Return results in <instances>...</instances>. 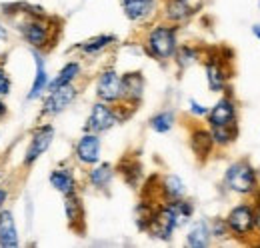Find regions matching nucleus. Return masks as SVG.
<instances>
[{"mask_svg": "<svg viewBox=\"0 0 260 248\" xmlns=\"http://www.w3.org/2000/svg\"><path fill=\"white\" fill-rule=\"evenodd\" d=\"M210 134H212V138H214V144H218V146H228L230 142L236 140L238 128H236V124H232V126H210Z\"/></svg>", "mask_w": 260, "mask_h": 248, "instance_id": "obj_21", "label": "nucleus"}, {"mask_svg": "<svg viewBox=\"0 0 260 248\" xmlns=\"http://www.w3.org/2000/svg\"><path fill=\"white\" fill-rule=\"evenodd\" d=\"M226 70L222 68L220 60H210L206 64V78H208V86L212 92H220L226 84Z\"/></svg>", "mask_w": 260, "mask_h": 248, "instance_id": "obj_17", "label": "nucleus"}, {"mask_svg": "<svg viewBox=\"0 0 260 248\" xmlns=\"http://www.w3.org/2000/svg\"><path fill=\"white\" fill-rule=\"evenodd\" d=\"M116 38L114 36H108V34H102V36H94V38H90V40H86V42H82L78 48L84 52V54H96L100 50H104L106 46H110L112 42H114Z\"/></svg>", "mask_w": 260, "mask_h": 248, "instance_id": "obj_24", "label": "nucleus"}, {"mask_svg": "<svg viewBox=\"0 0 260 248\" xmlns=\"http://www.w3.org/2000/svg\"><path fill=\"white\" fill-rule=\"evenodd\" d=\"M22 36L26 38V42L32 46V48H44L50 44V38H52V26L42 18V16H34L30 20H26L22 26H20Z\"/></svg>", "mask_w": 260, "mask_h": 248, "instance_id": "obj_4", "label": "nucleus"}, {"mask_svg": "<svg viewBox=\"0 0 260 248\" xmlns=\"http://www.w3.org/2000/svg\"><path fill=\"white\" fill-rule=\"evenodd\" d=\"M64 210L70 228L82 230V224H84V206H82V200L76 196V192H72V194L66 196Z\"/></svg>", "mask_w": 260, "mask_h": 248, "instance_id": "obj_15", "label": "nucleus"}, {"mask_svg": "<svg viewBox=\"0 0 260 248\" xmlns=\"http://www.w3.org/2000/svg\"><path fill=\"white\" fill-rule=\"evenodd\" d=\"M0 246L14 248L18 246V234H16V226H14V218L10 210H2L0 208Z\"/></svg>", "mask_w": 260, "mask_h": 248, "instance_id": "obj_14", "label": "nucleus"}, {"mask_svg": "<svg viewBox=\"0 0 260 248\" xmlns=\"http://www.w3.org/2000/svg\"><path fill=\"white\" fill-rule=\"evenodd\" d=\"M76 156L84 164H94L100 158V138L94 132H86L78 144H76Z\"/></svg>", "mask_w": 260, "mask_h": 248, "instance_id": "obj_10", "label": "nucleus"}, {"mask_svg": "<svg viewBox=\"0 0 260 248\" xmlns=\"http://www.w3.org/2000/svg\"><path fill=\"white\" fill-rule=\"evenodd\" d=\"M10 92V78L4 68H0V96H6Z\"/></svg>", "mask_w": 260, "mask_h": 248, "instance_id": "obj_29", "label": "nucleus"}, {"mask_svg": "<svg viewBox=\"0 0 260 248\" xmlns=\"http://www.w3.org/2000/svg\"><path fill=\"white\" fill-rule=\"evenodd\" d=\"M254 230L260 232V204L254 206Z\"/></svg>", "mask_w": 260, "mask_h": 248, "instance_id": "obj_31", "label": "nucleus"}, {"mask_svg": "<svg viewBox=\"0 0 260 248\" xmlns=\"http://www.w3.org/2000/svg\"><path fill=\"white\" fill-rule=\"evenodd\" d=\"M4 114H6V106H4V102L0 100V120L4 118Z\"/></svg>", "mask_w": 260, "mask_h": 248, "instance_id": "obj_33", "label": "nucleus"}, {"mask_svg": "<svg viewBox=\"0 0 260 248\" xmlns=\"http://www.w3.org/2000/svg\"><path fill=\"white\" fill-rule=\"evenodd\" d=\"M172 124H174V114L170 112V110H164V112H158L156 116H152L150 118V128L154 130V132H168L170 128H172Z\"/></svg>", "mask_w": 260, "mask_h": 248, "instance_id": "obj_26", "label": "nucleus"}, {"mask_svg": "<svg viewBox=\"0 0 260 248\" xmlns=\"http://www.w3.org/2000/svg\"><path fill=\"white\" fill-rule=\"evenodd\" d=\"M0 40H6V30L0 26Z\"/></svg>", "mask_w": 260, "mask_h": 248, "instance_id": "obj_35", "label": "nucleus"}, {"mask_svg": "<svg viewBox=\"0 0 260 248\" xmlns=\"http://www.w3.org/2000/svg\"><path fill=\"white\" fill-rule=\"evenodd\" d=\"M160 192H162V196L166 200H180V198H184L186 188H184V182L178 176L168 174L160 182Z\"/></svg>", "mask_w": 260, "mask_h": 248, "instance_id": "obj_18", "label": "nucleus"}, {"mask_svg": "<svg viewBox=\"0 0 260 248\" xmlns=\"http://www.w3.org/2000/svg\"><path fill=\"white\" fill-rule=\"evenodd\" d=\"M90 184L94 188H106L112 180V166L110 164H100L94 170H90Z\"/></svg>", "mask_w": 260, "mask_h": 248, "instance_id": "obj_25", "label": "nucleus"}, {"mask_svg": "<svg viewBox=\"0 0 260 248\" xmlns=\"http://www.w3.org/2000/svg\"><path fill=\"white\" fill-rule=\"evenodd\" d=\"M78 74H80V64L78 62H68L64 68L60 70V74L50 82V90H54L58 86H64V84H72Z\"/></svg>", "mask_w": 260, "mask_h": 248, "instance_id": "obj_22", "label": "nucleus"}, {"mask_svg": "<svg viewBox=\"0 0 260 248\" xmlns=\"http://www.w3.org/2000/svg\"><path fill=\"white\" fill-rule=\"evenodd\" d=\"M210 226L206 222H198L194 224V228L188 232V238H186V244L192 248H204L210 244Z\"/></svg>", "mask_w": 260, "mask_h": 248, "instance_id": "obj_20", "label": "nucleus"}, {"mask_svg": "<svg viewBox=\"0 0 260 248\" xmlns=\"http://www.w3.org/2000/svg\"><path fill=\"white\" fill-rule=\"evenodd\" d=\"M190 110H192L194 114H198V116H204V114H208V110H206L204 106H200L198 102H194V100L190 102Z\"/></svg>", "mask_w": 260, "mask_h": 248, "instance_id": "obj_30", "label": "nucleus"}, {"mask_svg": "<svg viewBox=\"0 0 260 248\" xmlns=\"http://www.w3.org/2000/svg\"><path fill=\"white\" fill-rule=\"evenodd\" d=\"M226 224L230 234L238 238H246L254 230V208L248 204H238L236 208L230 210L226 216Z\"/></svg>", "mask_w": 260, "mask_h": 248, "instance_id": "obj_3", "label": "nucleus"}, {"mask_svg": "<svg viewBox=\"0 0 260 248\" xmlns=\"http://www.w3.org/2000/svg\"><path fill=\"white\" fill-rule=\"evenodd\" d=\"M208 124L210 126H232L236 124V106L230 98H220L212 110H208Z\"/></svg>", "mask_w": 260, "mask_h": 248, "instance_id": "obj_9", "label": "nucleus"}, {"mask_svg": "<svg viewBox=\"0 0 260 248\" xmlns=\"http://www.w3.org/2000/svg\"><path fill=\"white\" fill-rule=\"evenodd\" d=\"M76 94H78V90L74 88V84H64V86H58V88L50 90V96L46 98L42 112L44 114H58V112H62L66 106L72 104Z\"/></svg>", "mask_w": 260, "mask_h": 248, "instance_id": "obj_7", "label": "nucleus"}, {"mask_svg": "<svg viewBox=\"0 0 260 248\" xmlns=\"http://www.w3.org/2000/svg\"><path fill=\"white\" fill-rule=\"evenodd\" d=\"M118 120H120V114H118L112 106H108V102H96V104L92 106L90 116H88L86 130L98 134V132H104V130L112 128Z\"/></svg>", "mask_w": 260, "mask_h": 248, "instance_id": "obj_5", "label": "nucleus"}, {"mask_svg": "<svg viewBox=\"0 0 260 248\" xmlns=\"http://www.w3.org/2000/svg\"><path fill=\"white\" fill-rule=\"evenodd\" d=\"M196 58H198V52H196L194 48H188V46H184V48L178 52V62H180V66L192 64Z\"/></svg>", "mask_w": 260, "mask_h": 248, "instance_id": "obj_28", "label": "nucleus"}, {"mask_svg": "<svg viewBox=\"0 0 260 248\" xmlns=\"http://www.w3.org/2000/svg\"><path fill=\"white\" fill-rule=\"evenodd\" d=\"M34 56H36V78H34V84L32 88H30V94H28V98L32 100L36 96H40L42 90L46 88V84H48V74H46V68H44V62L42 58L34 52Z\"/></svg>", "mask_w": 260, "mask_h": 248, "instance_id": "obj_23", "label": "nucleus"}, {"mask_svg": "<svg viewBox=\"0 0 260 248\" xmlns=\"http://www.w3.org/2000/svg\"><path fill=\"white\" fill-rule=\"evenodd\" d=\"M252 32H254V34H256V36L260 38V24H256V26H252Z\"/></svg>", "mask_w": 260, "mask_h": 248, "instance_id": "obj_34", "label": "nucleus"}, {"mask_svg": "<svg viewBox=\"0 0 260 248\" xmlns=\"http://www.w3.org/2000/svg\"><path fill=\"white\" fill-rule=\"evenodd\" d=\"M192 12H194V8H192V4L188 0H168L166 2V8H164L166 18L172 20V22H182Z\"/></svg>", "mask_w": 260, "mask_h": 248, "instance_id": "obj_16", "label": "nucleus"}, {"mask_svg": "<svg viewBox=\"0 0 260 248\" xmlns=\"http://www.w3.org/2000/svg\"><path fill=\"white\" fill-rule=\"evenodd\" d=\"M50 184L54 186L58 192H62L64 196L72 194V192H76L74 176H72V172L66 170V168H58V170H54V172L50 174Z\"/></svg>", "mask_w": 260, "mask_h": 248, "instance_id": "obj_19", "label": "nucleus"}, {"mask_svg": "<svg viewBox=\"0 0 260 248\" xmlns=\"http://www.w3.org/2000/svg\"><path fill=\"white\" fill-rule=\"evenodd\" d=\"M120 172H122L124 180H126L130 186H136L138 178H140V164L134 162V160H126V162L122 160V164H120Z\"/></svg>", "mask_w": 260, "mask_h": 248, "instance_id": "obj_27", "label": "nucleus"}, {"mask_svg": "<svg viewBox=\"0 0 260 248\" xmlns=\"http://www.w3.org/2000/svg\"><path fill=\"white\" fill-rule=\"evenodd\" d=\"M6 198H8V192H6L4 188H0V208L4 206V202H6Z\"/></svg>", "mask_w": 260, "mask_h": 248, "instance_id": "obj_32", "label": "nucleus"}, {"mask_svg": "<svg viewBox=\"0 0 260 248\" xmlns=\"http://www.w3.org/2000/svg\"><path fill=\"white\" fill-rule=\"evenodd\" d=\"M96 94L102 102H108V104L122 100V76H118V72L112 68L104 70L98 78Z\"/></svg>", "mask_w": 260, "mask_h": 248, "instance_id": "obj_6", "label": "nucleus"}, {"mask_svg": "<svg viewBox=\"0 0 260 248\" xmlns=\"http://www.w3.org/2000/svg\"><path fill=\"white\" fill-rule=\"evenodd\" d=\"M120 4L124 8V14L132 22H140L148 18L156 8V0H120Z\"/></svg>", "mask_w": 260, "mask_h": 248, "instance_id": "obj_11", "label": "nucleus"}, {"mask_svg": "<svg viewBox=\"0 0 260 248\" xmlns=\"http://www.w3.org/2000/svg\"><path fill=\"white\" fill-rule=\"evenodd\" d=\"M148 52L158 58V60H168L176 52V28L174 26H154L148 38H146Z\"/></svg>", "mask_w": 260, "mask_h": 248, "instance_id": "obj_2", "label": "nucleus"}, {"mask_svg": "<svg viewBox=\"0 0 260 248\" xmlns=\"http://www.w3.org/2000/svg\"><path fill=\"white\" fill-rule=\"evenodd\" d=\"M52 138H54V128H52L50 124L40 126V128L32 134V142H30V146H28V150H26L24 164H26V166H30L34 160H38L40 156L44 154V152H46V148L50 146Z\"/></svg>", "mask_w": 260, "mask_h": 248, "instance_id": "obj_8", "label": "nucleus"}, {"mask_svg": "<svg viewBox=\"0 0 260 248\" xmlns=\"http://www.w3.org/2000/svg\"><path fill=\"white\" fill-rule=\"evenodd\" d=\"M190 148L196 154V158L200 160H206L212 148H214V138L210 134V130H204V128H194L192 134H190Z\"/></svg>", "mask_w": 260, "mask_h": 248, "instance_id": "obj_12", "label": "nucleus"}, {"mask_svg": "<svg viewBox=\"0 0 260 248\" xmlns=\"http://www.w3.org/2000/svg\"><path fill=\"white\" fill-rule=\"evenodd\" d=\"M224 182L232 192L238 194H252L256 190V170L250 166V162L246 160H238L234 164H230L224 176Z\"/></svg>", "mask_w": 260, "mask_h": 248, "instance_id": "obj_1", "label": "nucleus"}, {"mask_svg": "<svg viewBox=\"0 0 260 248\" xmlns=\"http://www.w3.org/2000/svg\"><path fill=\"white\" fill-rule=\"evenodd\" d=\"M144 92V78L140 72H128L122 76V98L130 102V104H136Z\"/></svg>", "mask_w": 260, "mask_h": 248, "instance_id": "obj_13", "label": "nucleus"}]
</instances>
